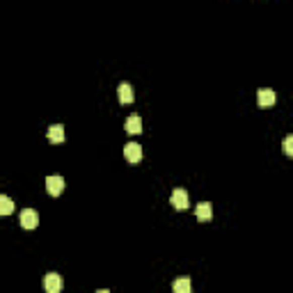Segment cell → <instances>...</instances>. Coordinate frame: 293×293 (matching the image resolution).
Masks as SVG:
<instances>
[{
    "label": "cell",
    "instance_id": "cell-6",
    "mask_svg": "<svg viewBox=\"0 0 293 293\" xmlns=\"http://www.w3.org/2000/svg\"><path fill=\"white\" fill-rule=\"evenodd\" d=\"M257 101L261 108H270V105H275V101H277V94H275L273 90H268V87H263V90L257 92Z\"/></svg>",
    "mask_w": 293,
    "mask_h": 293
},
{
    "label": "cell",
    "instance_id": "cell-5",
    "mask_svg": "<svg viewBox=\"0 0 293 293\" xmlns=\"http://www.w3.org/2000/svg\"><path fill=\"white\" fill-rule=\"evenodd\" d=\"M44 288L48 293H60L62 291V277L57 273H48L44 277Z\"/></svg>",
    "mask_w": 293,
    "mask_h": 293
},
{
    "label": "cell",
    "instance_id": "cell-4",
    "mask_svg": "<svg viewBox=\"0 0 293 293\" xmlns=\"http://www.w3.org/2000/svg\"><path fill=\"white\" fill-rule=\"evenodd\" d=\"M46 190H48L50 197L62 195V190H65V179H62V177H48V179H46Z\"/></svg>",
    "mask_w": 293,
    "mask_h": 293
},
{
    "label": "cell",
    "instance_id": "cell-7",
    "mask_svg": "<svg viewBox=\"0 0 293 293\" xmlns=\"http://www.w3.org/2000/svg\"><path fill=\"white\" fill-rule=\"evenodd\" d=\"M48 142L50 144H62V142H65V126H62V124L48 126Z\"/></svg>",
    "mask_w": 293,
    "mask_h": 293
},
{
    "label": "cell",
    "instance_id": "cell-3",
    "mask_svg": "<svg viewBox=\"0 0 293 293\" xmlns=\"http://www.w3.org/2000/svg\"><path fill=\"white\" fill-rule=\"evenodd\" d=\"M124 158L129 160V163H140V160H142V147H140V144H135V142H129L124 147Z\"/></svg>",
    "mask_w": 293,
    "mask_h": 293
},
{
    "label": "cell",
    "instance_id": "cell-9",
    "mask_svg": "<svg viewBox=\"0 0 293 293\" xmlns=\"http://www.w3.org/2000/svg\"><path fill=\"white\" fill-rule=\"evenodd\" d=\"M124 131H126V133H131V135L142 133V120H140L138 114H131L129 120L124 122Z\"/></svg>",
    "mask_w": 293,
    "mask_h": 293
},
{
    "label": "cell",
    "instance_id": "cell-1",
    "mask_svg": "<svg viewBox=\"0 0 293 293\" xmlns=\"http://www.w3.org/2000/svg\"><path fill=\"white\" fill-rule=\"evenodd\" d=\"M19 222L23 229H35L39 224V215H37L35 209H23L19 215Z\"/></svg>",
    "mask_w": 293,
    "mask_h": 293
},
{
    "label": "cell",
    "instance_id": "cell-2",
    "mask_svg": "<svg viewBox=\"0 0 293 293\" xmlns=\"http://www.w3.org/2000/svg\"><path fill=\"white\" fill-rule=\"evenodd\" d=\"M169 202H172V206L177 211H186L188 209V193L184 188H177L172 193V197H169Z\"/></svg>",
    "mask_w": 293,
    "mask_h": 293
},
{
    "label": "cell",
    "instance_id": "cell-11",
    "mask_svg": "<svg viewBox=\"0 0 293 293\" xmlns=\"http://www.w3.org/2000/svg\"><path fill=\"white\" fill-rule=\"evenodd\" d=\"M14 213V202L7 195H0V215H12Z\"/></svg>",
    "mask_w": 293,
    "mask_h": 293
},
{
    "label": "cell",
    "instance_id": "cell-10",
    "mask_svg": "<svg viewBox=\"0 0 293 293\" xmlns=\"http://www.w3.org/2000/svg\"><path fill=\"white\" fill-rule=\"evenodd\" d=\"M117 96H120V103H124V105L133 103V99H135L133 87H131L129 83H122V85H120V90H117Z\"/></svg>",
    "mask_w": 293,
    "mask_h": 293
},
{
    "label": "cell",
    "instance_id": "cell-13",
    "mask_svg": "<svg viewBox=\"0 0 293 293\" xmlns=\"http://www.w3.org/2000/svg\"><path fill=\"white\" fill-rule=\"evenodd\" d=\"M284 154L293 156V135H286V138H284Z\"/></svg>",
    "mask_w": 293,
    "mask_h": 293
},
{
    "label": "cell",
    "instance_id": "cell-12",
    "mask_svg": "<svg viewBox=\"0 0 293 293\" xmlns=\"http://www.w3.org/2000/svg\"><path fill=\"white\" fill-rule=\"evenodd\" d=\"M190 288H193V284H190L188 277H181L174 282V291L177 293H190Z\"/></svg>",
    "mask_w": 293,
    "mask_h": 293
},
{
    "label": "cell",
    "instance_id": "cell-8",
    "mask_svg": "<svg viewBox=\"0 0 293 293\" xmlns=\"http://www.w3.org/2000/svg\"><path fill=\"white\" fill-rule=\"evenodd\" d=\"M195 215H197L199 222H209V220L213 218V206H211L209 202H202L197 209H195Z\"/></svg>",
    "mask_w": 293,
    "mask_h": 293
}]
</instances>
